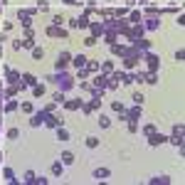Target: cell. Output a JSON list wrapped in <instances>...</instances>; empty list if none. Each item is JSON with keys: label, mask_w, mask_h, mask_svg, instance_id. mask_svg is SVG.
<instances>
[{"label": "cell", "mask_w": 185, "mask_h": 185, "mask_svg": "<svg viewBox=\"0 0 185 185\" xmlns=\"http://www.w3.org/2000/svg\"><path fill=\"white\" fill-rule=\"evenodd\" d=\"M106 175H109V170H106V168H101V170H94V178H96V180H104Z\"/></svg>", "instance_id": "cell-1"}, {"label": "cell", "mask_w": 185, "mask_h": 185, "mask_svg": "<svg viewBox=\"0 0 185 185\" xmlns=\"http://www.w3.org/2000/svg\"><path fill=\"white\" fill-rule=\"evenodd\" d=\"M62 160H64V163H72L74 155H72V153H62Z\"/></svg>", "instance_id": "cell-4"}, {"label": "cell", "mask_w": 185, "mask_h": 185, "mask_svg": "<svg viewBox=\"0 0 185 185\" xmlns=\"http://www.w3.org/2000/svg\"><path fill=\"white\" fill-rule=\"evenodd\" d=\"M52 173H54V175H62V165H59V163H54V165H52Z\"/></svg>", "instance_id": "cell-5"}, {"label": "cell", "mask_w": 185, "mask_h": 185, "mask_svg": "<svg viewBox=\"0 0 185 185\" xmlns=\"http://www.w3.org/2000/svg\"><path fill=\"white\" fill-rule=\"evenodd\" d=\"M84 59H86V57H81V54H79L77 59H74V64H77V67H81V64H84Z\"/></svg>", "instance_id": "cell-6"}, {"label": "cell", "mask_w": 185, "mask_h": 185, "mask_svg": "<svg viewBox=\"0 0 185 185\" xmlns=\"http://www.w3.org/2000/svg\"><path fill=\"white\" fill-rule=\"evenodd\" d=\"M163 141H165V138H163V136H153V138H151V146H155V143H163Z\"/></svg>", "instance_id": "cell-3"}, {"label": "cell", "mask_w": 185, "mask_h": 185, "mask_svg": "<svg viewBox=\"0 0 185 185\" xmlns=\"http://www.w3.org/2000/svg\"><path fill=\"white\" fill-rule=\"evenodd\" d=\"M64 3H74V0H64Z\"/></svg>", "instance_id": "cell-7"}, {"label": "cell", "mask_w": 185, "mask_h": 185, "mask_svg": "<svg viewBox=\"0 0 185 185\" xmlns=\"http://www.w3.org/2000/svg\"><path fill=\"white\" fill-rule=\"evenodd\" d=\"M67 59H69V54H59V59H57V67H64V64H67Z\"/></svg>", "instance_id": "cell-2"}]
</instances>
